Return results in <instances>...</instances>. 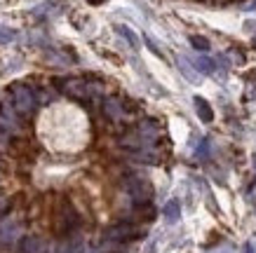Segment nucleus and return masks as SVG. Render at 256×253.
Masks as SVG:
<instances>
[{
	"label": "nucleus",
	"mask_w": 256,
	"mask_h": 253,
	"mask_svg": "<svg viewBox=\"0 0 256 253\" xmlns=\"http://www.w3.org/2000/svg\"><path fill=\"white\" fill-rule=\"evenodd\" d=\"M62 89L68 96H73V99H80V101H87L92 94L99 92V84L94 82H87V80H80V77H66V80H62Z\"/></svg>",
	"instance_id": "f257e3e1"
},
{
	"label": "nucleus",
	"mask_w": 256,
	"mask_h": 253,
	"mask_svg": "<svg viewBox=\"0 0 256 253\" xmlns=\"http://www.w3.org/2000/svg\"><path fill=\"white\" fill-rule=\"evenodd\" d=\"M19 239H22V225L14 218H5L0 223V253H12Z\"/></svg>",
	"instance_id": "f03ea898"
},
{
	"label": "nucleus",
	"mask_w": 256,
	"mask_h": 253,
	"mask_svg": "<svg viewBox=\"0 0 256 253\" xmlns=\"http://www.w3.org/2000/svg\"><path fill=\"white\" fill-rule=\"evenodd\" d=\"M124 190L130 192V197H132L136 204H148V202L153 200V185L141 176L127 178V181H124Z\"/></svg>",
	"instance_id": "7ed1b4c3"
},
{
	"label": "nucleus",
	"mask_w": 256,
	"mask_h": 253,
	"mask_svg": "<svg viewBox=\"0 0 256 253\" xmlns=\"http://www.w3.org/2000/svg\"><path fill=\"white\" fill-rule=\"evenodd\" d=\"M12 106L19 115H31L36 108V96H33L31 87L26 84H14L12 87Z\"/></svg>",
	"instance_id": "20e7f679"
},
{
	"label": "nucleus",
	"mask_w": 256,
	"mask_h": 253,
	"mask_svg": "<svg viewBox=\"0 0 256 253\" xmlns=\"http://www.w3.org/2000/svg\"><path fill=\"white\" fill-rule=\"evenodd\" d=\"M139 235H144V232L136 225H132V223H118V225L106 230V239L108 242H130V239L139 237Z\"/></svg>",
	"instance_id": "39448f33"
},
{
	"label": "nucleus",
	"mask_w": 256,
	"mask_h": 253,
	"mask_svg": "<svg viewBox=\"0 0 256 253\" xmlns=\"http://www.w3.org/2000/svg\"><path fill=\"white\" fill-rule=\"evenodd\" d=\"M0 127L5 131H19L22 129V122L16 117V110L10 108L8 103H0Z\"/></svg>",
	"instance_id": "423d86ee"
},
{
	"label": "nucleus",
	"mask_w": 256,
	"mask_h": 253,
	"mask_svg": "<svg viewBox=\"0 0 256 253\" xmlns=\"http://www.w3.org/2000/svg\"><path fill=\"white\" fill-rule=\"evenodd\" d=\"M104 113H106V117L108 120H122L124 115V108H122V101L118 99V96H108V99L104 101Z\"/></svg>",
	"instance_id": "0eeeda50"
},
{
	"label": "nucleus",
	"mask_w": 256,
	"mask_h": 253,
	"mask_svg": "<svg viewBox=\"0 0 256 253\" xmlns=\"http://www.w3.org/2000/svg\"><path fill=\"white\" fill-rule=\"evenodd\" d=\"M176 66H178V70H181V75L186 77L190 84H198V82H200V73L195 70V66L188 61L186 56H176Z\"/></svg>",
	"instance_id": "6e6552de"
},
{
	"label": "nucleus",
	"mask_w": 256,
	"mask_h": 253,
	"mask_svg": "<svg viewBox=\"0 0 256 253\" xmlns=\"http://www.w3.org/2000/svg\"><path fill=\"white\" fill-rule=\"evenodd\" d=\"M54 253H87V246L80 237H76V239H68V242L56 244Z\"/></svg>",
	"instance_id": "1a4fd4ad"
},
{
	"label": "nucleus",
	"mask_w": 256,
	"mask_h": 253,
	"mask_svg": "<svg viewBox=\"0 0 256 253\" xmlns=\"http://www.w3.org/2000/svg\"><path fill=\"white\" fill-rule=\"evenodd\" d=\"M62 2L59 0H50V2H42V5H38V7L33 9V14L38 16V19H42V16H54L62 12Z\"/></svg>",
	"instance_id": "9d476101"
},
{
	"label": "nucleus",
	"mask_w": 256,
	"mask_h": 253,
	"mask_svg": "<svg viewBox=\"0 0 256 253\" xmlns=\"http://www.w3.org/2000/svg\"><path fill=\"white\" fill-rule=\"evenodd\" d=\"M59 225H62L64 232L76 230V228H78V214H76L70 207H64L62 209V223H59Z\"/></svg>",
	"instance_id": "9b49d317"
},
{
	"label": "nucleus",
	"mask_w": 256,
	"mask_h": 253,
	"mask_svg": "<svg viewBox=\"0 0 256 253\" xmlns=\"http://www.w3.org/2000/svg\"><path fill=\"white\" fill-rule=\"evenodd\" d=\"M47 244L40 237H26L22 244V253H45Z\"/></svg>",
	"instance_id": "f8f14e48"
},
{
	"label": "nucleus",
	"mask_w": 256,
	"mask_h": 253,
	"mask_svg": "<svg viewBox=\"0 0 256 253\" xmlns=\"http://www.w3.org/2000/svg\"><path fill=\"white\" fill-rule=\"evenodd\" d=\"M193 103H195V110H198V115H200V120L202 122H212L214 120V113H212V106L207 103V101L202 99V96H195L193 99Z\"/></svg>",
	"instance_id": "ddd939ff"
},
{
	"label": "nucleus",
	"mask_w": 256,
	"mask_h": 253,
	"mask_svg": "<svg viewBox=\"0 0 256 253\" xmlns=\"http://www.w3.org/2000/svg\"><path fill=\"white\" fill-rule=\"evenodd\" d=\"M162 214H164V221H167V223H176L178 216H181V204H178V200H170V202H167V204H164V209H162Z\"/></svg>",
	"instance_id": "4468645a"
},
{
	"label": "nucleus",
	"mask_w": 256,
	"mask_h": 253,
	"mask_svg": "<svg viewBox=\"0 0 256 253\" xmlns=\"http://www.w3.org/2000/svg\"><path fill=\"white\" fill-rule=\"evenodd\" d=\"M116 31L120 33V35H122V38L127 40V42H130V45H132L134 49H139V38H136V33H134L132 28H127V26H120V23H118Z\"/></svg>",
	"instance_id": "2eb2a0df"
},
{
	"label": "nucleus",
	"mask_w": 256,
	"mask_h": 253,
	"mask_svg": "<svg viewBox=\"0 0 256 253\" xmlns=\"http://www.w3.org/2000/svg\"><path fill=\"white\" fill-rule=\"evenodd\" d=\"M195 68L200 70V75H212V73H214V61H212V59H207V56H198Z\"/></svg>",
	"instance_id": "dca6fc26"
},
{
	"label": "nucleus",
	"mask_w": 256,
	"mask_h": 253,
	"mask_svg": "<svg viewBox=\"0 0 256 253\" xmlns=\"http://www.w3.org/2000/svg\"><path fill=\"white\" fill-rule=\"evenodd\" d=\"M16 40V31L14 28H10V26H0V45H8Z\"/></svg>",
	"instance_id": "f3484780"
},
{
	"label": "nucleus",
	"mask_w": 256,
	"mask_h": 253,
	"mask_svg": "<svg viewBox=\"0 0 256 253\" xmlns=\"http://www.w3.org/2000/svg\"><path fill=\"white\" fill-rule=\"evenodd\" d=\"M190 45H193L195 49H200V52H207V49H210V40L202 38V35H193V38H190Z\"/></svg>",
	"instance_id": "a211bd4d"
},
{
	"label": "nucleus",
	"mask_w": 256,
	"mask_h": 253,
	"mask_svg": "<svg viewBox=\"0 0 256 253\" xmlns=\"http://www.w3.org/2000/svg\"><path fill=\"white\" fill-rule=\"evenodd\" d=\"M207 155H210V138H202L200 148H198V157H200V160H207Z\"/></svg>",
	"instance_id": "6ab92c4d"
},
{
	"label": "nucleus",
	"mask_w": 256,
	"mask_h": 253,
	"mask_svg": "<svg viewBox=\"0 0 256 253\" xmlns=\"http://www.w3.org/2000/svg\"><path fill=\"white\" fill-rule=\"evenodd\" d=\"M146 45L150 47V49H153V54H158V56H162V49L158 47V42H156L153 38H150V35H146Z\"/></svg>",
	"instance_id": "aec40b11"
},
{
	"label": "nucleus",
	"mask_w": 256,
	"mask_h": 253,
	"mask_svg": "<svg viewBox=\"0 0 256 253\" xmlns=\"http://www.w3.org/2000/svg\"><path fill=\"white\" fill-rule=\"evenodd\" d=\"M247 99H254L256 101V84L252 82L249 77H247Z\"/></svg>",
	"instance_id": "412c9836"
},
{
	"label": "nucleus",
	"mask_w": 256,
	"mask_h": 253,
	"mask_svg": "<svg viewBox=\"0 0 256 253\" xmlns=\"http://www.w3.org/2000/svg\"><path fill=\"white\" fill-rule=\"evenodd\" d=\"M8 207H10V202L5 200V197H0V216H2L5 211H8Z\"/></svg>",
	"instance_id": "4be33fe9"
},
{
	"label": "nucleus",
	"mask_w": 256,
	"mask_h": 253,
	"mask_svg": "<svg viewBox=\"0 0 256 253\" xmlns=\"http://www.w3.org/2000/svg\"><path fill=\"white\" fill-rule=\"evenodd\" d=\"M2 143H8V131L0 127V146H2Z\"/></svg>",
	"instance_id": "5701e85b"
},
{
	"label": "nucleus",
	"mask_w": 256,
	"mask_h": 253,
	"mask_svg": "<svg viewBox=\"0 0 256 253\" xmlns=\"http://www.w3.org/2000/svg\"><path fill=\"white\" fill-rule=\"evenodd\" d=\"M212 253H233V249L230 246H221V249H216V251H212Z\"/></svg>",
	"instance_id": "b1692460"
},
{
	"label": "nucleus",
	"mask_w": 256,
	"mask_h": 253,
	"mask_svg": "<svg viewBox=\"0 0 256 253\" xmlns=\"http://www.w3.org/2000/svg\"><path fill=\"white\" fill-rule=\"evenodd\" d=\"M244 253H256V249H254V244H252V242L244 246Z\"/></svg>",
	"instance_id": "393cba45"
},
{
	"label": "nucleus",
	"mask_w": 256,
	"mask_h": 253,
	"mask_svg": "<svg viewBox=\"0 0 256 253\" xmlns=\"http://www.w3.org/2000/svg\"><path fill=\"white\" fill-rule=\"evenodd\" d=\"M87 2H90V5H104L106 0H87Z\"/></svg>",
	"instance_id": "a878e982"
},
{
	"label": "nucleus",
	"mask_w": 256,
	"mask_h": 253,
	"mask_svg": "<svg viewBox=\"0 0 256 253\" xmlns=\"http://www.w3.org/2000/svg\"><path fill=\"white\" fill-rule=\"evenodd\" d=\"M244 28H247V31H252V28H256V23H252V21H247V23H244Z\"/></svg>",
	"instance_id": "bb28decb"
},
{
	"label": "nucleus",
	"mask_w": 256,
	"mask_h": 253,
	"mask_svg": "<svg viewBox=\"0 0 256 253\" xmlns=\"http://www.w3.org/2000/svg\"><path fill=\"white\" fill-rule=\"evenodd\" d=\"M247 9H252V12H256V0H254V2H249V7Z\"/></svg>",
	"instance_id": "cd10ccee"
},
{
	"label": "nucleus",
	"mask_w": 256,
	"mask_h": 253,
	"mask_svg": "<svg viewBox=\"0 0 256 253\" xmlns=\"http://www.w3.org/2000/svg\"><path fill=\"white\" fill-rule=\"evenodd\" d=\"M252 244H254V249H256V239H254V242H252Z\"/></svg>",
	"instance_id": "c85d7f7f"
}]
</instances>
